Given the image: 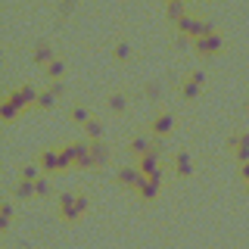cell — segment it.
I'll list each match as a JSON object with an SVG mask.
<instances>
[{
  "instance_id": "obj_18",
  "label": "cell",
  "mask_w": 249,
  "mask_h": 249,
  "mask_svg": "<svg viewBox=\"0 0 249 249\" xmlns=\"http://www.w3.org/2000/svg\"><path fill=\"white\" fill-rule=\"evenodd\" d=\"M103 131H106V124L100 122V119H90L88 124H84V134H88L90 143H93V140H103Z\"/></svg>"
},
{
  "instance_id": "obj_30",
  "label": "cell",
  "mask_w": 249,
  "mask_h": 249,
  "mask_svg": "<svg viewBox=\"0 0 249 249\" xmlns=\"http://www.w3.org/2000/svg\"><path fill=\"white\" fill-rule=\"evenodd\" d=\"M47 90L59 97V93H66V81H50V88H47Z\"/></svg>"
},
{
  "instance_id": "obj_7",
  "label": "cell",
  "mask_w": 249,
  "mask_h": 249,
  "mask_svg": "<svg viewBox=\"0 0 249 249\" xmlns=\"http://www.w3.org/2000/svg\"><path fill=\"white\" fill-rule=\"evenodd\" d=\"M228 150L233 153V159H237L240 165H246L249 162V131H240V134L228 137Z\"/></svg>"
},
{
  "instance_id": "obj_6",
  "label": "cell",
  "mask_w": 249,
  "mask_h": 249,
  "mask_svg": "<svg viewBox=\"0 0 249 249\" xmlns=\"http://www.w3.org/2000/svg\"><path fill=\"white\" fill-rule=\"evenodd\" d=\"M175 124H178V115L165 109V112H159V115L150 122V134H153L156 140H162L165 134H171V131H175Z\"/></svg>"
},
{
  "instance_id": "obj_26",
  "label": "cell",
  "mask_w": 249,
  "mask_h": 249,
  "mask_svg": "<svg viewBox=\"0 0 249 249\" xmlns=\"http://www.w3.org/2000/svg\"><path fill=\"white\" fill-rule=\"evenodd\" d=\"M19 181H31V184H35L37 181V178H44V171L41 168H37V165H22V171H19Z\"/></svg>"
},
{
  "instance_id": "obj_12",
  "label": "cell",
  "mask_w": 249,
  "mask_h": 249,
  "mask_svg": "<svg viewBox=\"0 0 249 249\" xmlns=\"http://www.w3.org/2000/svg\"><path fill=\"white\" fill-rule=\"evenodd\" d=\"M171 171H175L178 178H190L193 171H196V168H193V156L187 150H178L175 156H171Z\"/></svg>"
},
{
  "instance_id": "obj_9",
  "label": "cell",
  "mask_w": 249,
  "mask_h": 249,
  "mask_svg": "<svg viewBox=\"0 0 249 249\" xmlns=\"http://www.w3.org/2000/svg\"><path fill=\"white\" fill-rule=\"evenodd\" d=\"M140 181H143V175L137 171V165H122L115 171V184L119 187H128V190H137Z\"/></svg>"
},
{
  "instance_id": "obj_13",
  "label": "cell",
  "mask_w": 249,
  "mask_h": 249,
  "mask_svg": "<svg viewBox=\"0 0 249 249\" xmlns=\"http://www.w3.org/2000/svg\"><path fill=\"white\" fill-rule=\"evenodd\" d=\"M90 162H93V168H103L112 162V146L106 143V140H93L90 143Z\"/></svg>"
},
{
  "instance_id": "obj_35",
  "label": "cell",
  "mask_w": 249,
  "mask_h": 249,
  "mask_svg": "<svg viewBox=\"0 0 249 249\" xmlns=\"http://www.w3.org/2000/svg\"><path fill=\"white\" fill-rule=\"evenodd\" d=\"M246 109H249V97H246Z\"/></svg>"
},
{
  "instance_id": "obj_5",
  "label": "cell",
  "mask_w": 249,
  "mask_h": 249,
  "mask_svg": "<svg viewBox=\"0 0 249 249\" xmlns=\"http://www.w3.org/2000/svg\"><path fill=\"white\" fill-rule=\"evenodd\" d=\"M202 84H206V72H190L181 81V88H178V93H181V100H187V103H190V100H196L199 97V90H202Z\"/></svg>"
},
{
  "instance_id": "obj_25",
  "label": "cell",
  "mask_w": 249,
  "mask_h": 249,
  "mask_svg": "<svg viewBox=\"0 0 249 249\" xmlns=\"http://www.w3.org/2000/svg\"><path fill=\"white\" fill-rule=\"evenodd\" d=\"M56 106V93H50V90H41V97H37V106L35 109H41V112H47V109H53Z\"/></svg>"
},
{
  "instance_id": "obj_4",
  "label": "cell",
  "mask_w": 249,
  "mask_h": 249,
  "mask_svg": "<svg viewBox=\"0 0 249 249\" xmlns=\"http://www.w3.org/2000/svg\"><path fill=\"white\" fill-rule=\"evenodd\" d=\"M193 50H196V56H202V59H212V56H218V53L224 50V35L218 31V35L199 37V41H193Z\"/></svg>"
},
{
  "instance_id": "obj_2",
  "label": "cell",
  "mask_w": 249,
  "mask_h": 249,
  "mask_svg": "<svg viewBox=\"0 0 249 249\" xmlns=\"http://www.w3.org/2000/svg\"><path fill=\"white\" fill-rule=\"evenodd\" d=\"M90 209V196L88 193H62L59 196V218L62 221H78L84 212Z\"/></svg>"
},
{
  "instance_id": "obj_3",
  "label": "cell",
  "mask_w": 249,
  "mask_h": 249,
  "mask_svg": "<svg viewBox=\"0 0 249 249\" xmlns=\"http://www.w3.org/2000/svg\"><path fill=\"white\" fill-rule=\"evenodd\" d=\"M37 97H41V90L35 88V84H19V88H13L10 93H6V100L19 109V112H25V109H31V106H37Z\"/></svg>"
},
{
  "instance_id": "obj_16",
  "label": "cell",
  "mask_w": 249,
  "mask_h": 249,
  "mask_svg": "<svg viewBox=\"0 0 249 249\" xmlns=\"http://www.w3.org/2000/svg\"><path fill=\"white\" fill-rule=\"evenodd\" d=\"M137 196H140V202H156V196H159V187L143 178V181H140V187H137Z\"/></svg>"
},
{
  "instance_id": "obj_17",
  "label": "cell",
  "mask_w": 249,
  "mask_h": 249,
  "mask_svg": "<svg viewBox=\"0 0 249 249\" xmlns=\"http://www.w3.org/2000/svg\"><path fill=\"white\" fill-rule=\"evenodd\" d=\"M162 10H165V19H168V22H175V25L184 19V16H190V13H187V6H184V3H178V0H175V3H165Z\"/></svg>"
},
{
  "instance_id": "obj_32",
  "label": "cell",
  "mask_w": 249,
  "mask_h": 249,
  "mask_svg": "<svg viewBox=\"0 0 249 249\" xmlns=\"http://www.w3.org/2000/svg\"><path fill=\"white\" fill-rule=\"evenodd\" d=\"M56 10H59V16H69V13H75V3H59Z\"/></svg>"
},
{
  "instance_id": "obj_27",
  "label": "cell",
  "mask_w": 249,
  "mask_h": 249,
  "mask_svg": "<svg viewBox=\"0 0 249 249\" xmlns=\"http://www.w3.org/2000/svg\"><path fill=\"white\" fill-rule=\"evenodd\" d=\"M35 190H37V196H53V184H50V178H37L35 181Z\"/></svg>"
},
{
  "instance_id": "obj_1",
  "label": "cell",
  "mask_w": 249,
  "mask_h": 249,
  "mask_svg": "<svg viewBox=\"0 0 249 249\" xmlns=\"http://www.w3.org/2000/svg\"><path fill=\"white\" fill-rule=\"evenodd\" d=\"M59 156H62V171H69L72 165L93 168V162H90V140H72V143H66L59 150Z\"/></svg>"
},
{
  "instance_id": "obj_22",
  "label": "cell",
  "mask_w": 249,
  "mask_h": 249,
  "mask_svg": "<svg viewBox=\"0 0 249 249\" xmlns=\"http://www.w3.org/2000/svg\"><path fill=\"white\" fill-rule=\"evenodd\" d=\"M112 56L119 59V62H128L131 56H134V50H131V44H128V41H119V44L112 47Z\"/></svg>"
},
{
  "instance_id": "obj_31",
  "label": "cell",
  "mask_w": 249,
  "mask_h": 249,
  "mask_svg": "<svg viewBox=\"0 0 249 249\" xmlns=\"http://www.w3.org/2000/svg\"><path fill=\"white\" fill-rule=\"evenodd\" d=\"M175 47H178V50H184V47H193V41H190V37H184V35H178L175 37Z\"/></svg>"
},
{
  "instance_id": "obj_19",
  "label": "cell",
  "mask_w": 249,
  "mask_h": 249,
  "mask_svg": "<svg viewBox=\"0 0 249 249\" xmlns=\"http://www.w3.org/2000/svg\"><path fill=\"white\" fill-rule=\"evenodd\" d=\"M44 75L50 78V81H62V78H66V62H62V59H53L50 66H47Z\"/></svg>"
},
{
  "instance_id": "obj_23",
  "label": "cell",
  "mask_w": 249,
  "mask_h": 249,
  "mask_svg": "<svg viewBox=\"0 0 249 249\" xmlns=\"http://www.w3.org/2000/svg\"><path fill=\"white\" fill-rule=\"evenodd\" d=\"M10 221H13V202L3 199V202H0V231L10 228Z\"/></svg>"
},
{
  "instance_id": "obj_21",
  "label": "cell",
  "mask_w": 249,
  "mask_h": 249,
  "mask_svg": "<svg viewBox=\"0 0 249 249\" xmlns=\"http://www.w3.org/2000/svg\"><path fill=\"white\" fill-rule=\"evenodd\" d=\"M69 119H72L75 124H81V128H84V124L90 122V112H88V106H72V109H69Z\"/></svg>"
},
{
  "instance_id": "obj_10",
  "label": "cell",
  "mask_w": 249,
  "mask_h": 249,
  "mask_svg": "<svg viewBox=\"0 0 249 249\" xmlns=\"http://www.w3.org/2000/svg\"><path fill=\"white\" fill-rule=\"evenodd\" d=\"M37 168L44 171V175H50V171H62V156H59V150H41L37 153Z\"/></svg>"
},
{
  "instance_id": "obj_14",
  "label": "cell",
  "mask_w": 249,
  "mask_h": 249,
  "mask_svg": "<svg viewBox=\"0 0 249 249\" xmlns=\"http://www.w3.org/2000/svg\"><path fill=\"white\" fill-rule=\"evenodd\" d=\"M153 146H156V140H150L146 134H134V137L128 140V153L134 156V159H143V156L150 153Z\"/></svg>"
},
{
  "instance_id": "obj_28",
  "label": "cell",
  "mask_w": 249,
  "mask_h": 249,
  "mask_svg": "<svg viewBox=\"0 0 249 249\" xmlns=\"http://www.w3.org/2000/svg\"><path fill=\"white\" fill-rule=\"evenodd\" d=\"M143 93H146V100H159V93H162V84H159V81H146Z\"/></svg>"
},
{
  "instance_id": "obj_34",
  "label": "cell",
  "mask_w": 249,
  "mask_h": 249,
  "mask_svg": "<svg viewBox=\"0 0 249 249\" xmlns=\"http://www.w3.org/2000/svg\"><path fill=\"white\" fill-rule=\"evenodd\" d=\"M246 193H249V181H246Z\"/></svg>"
},
{
  "instance_id": "obj_29",
  "label": "cell",
  "mask_w": 249,
  "mask_h": 249,
  "mask_svg": "<svg viewBox=\"0 0 249 249\" xmlns=\"http://www.w3.org/2000/svg\"><path fill=\"white\" fill-rule=\"evenodd\" d=\"M146 181H153L156 187H159L162 181H165V168H156V171H153V175H150V178H146Z\"/></svg>"
},
{
  "instance_id": "obj_33",
  "label": "cell",
  "mask_w": 249,
  "mask_h": 249,
  "mask_svg": "<svg viewBox=\"0 0 249 249\" xmlns=\"http://www.w3.org/2000/svg\"><path fill=\"white\" fill-rule=\"evenodd\" d=\"M240 181H243V184L249 181V162H246V165H240Z\"/></svg>"
},
{
  "instance_id": "obj_15",
  "label": "cell",
  "mask_w": 249,
  "mask_h": 249,
  "mask_svg": "<svg viewBox=\"0 0 249 249\" xmlns=\"http://www.w3.org/2000/svg\"><path fill=\"white\" fill-rule=\"evenodd\" d=\"M106 109L109 112H124V109H128V93H122V90H115V93H109L106 97Z\"/></svg>"
},
{
  "instance_id": "obj_20",
  "label": "cell",
  "mask_w": 249,
  "mask_h": 249,
  "mask_svg": "<svg viewBox=\"0 0 249 249\" xmlns=\"http://www.w3.org/2000/svg\"><path fill=\"white\" fill-rule=\"evenodd\" d=\"M13 196H19V199H35L37 190H35V184H31V181H19V184H16V190H13Z\"/></svg>"
},
{
  "instance_id": "obj_11",
  "label": "cell",
  "mask_w": 249,
  "mask_h": 249,
  "mask_svg": "<svg viewBox=\"0 0 249 249\" xmlns=\"http://www.w3.org/2000/svg\"><path fill=\"white\" fill-rule=\"evenodd\" d=\"M56 59V50H53V44L50 41H37L35 47H31V62H35V66H50V62Z\"/></svg>"
},
{
  "instance_id": "obj_8",
  "label": "cell",
  "mask_w": 249,
  "mask_h": 249,
  "mask_svg": "<svg viewBox=\"0 0 249 249\" xmlns=\"http://www.w3.org/2000/svg\"><path fill=\"white\" fill-rule=\"evenodd\" d=\"M162 150H165V146H162V140H156V146H153V150L146 153L143 159H137V171H140V175H143V178H150L156 168H162V162H159Z\"/></svg>"
},
{
  "instance_id": "obj_24",
  "label": "cell",
  "mask_w": 249,
  "mask_h": 249,
  "mask_svg": "<svg viewBox=\"0 0 249 249\" xmlns=\"http://www.w3.org/2000/svg\"><path fill=\"white\" fill-rule=\"evenodd\" d=\"M0 115H3V122H16V115H22V112H19V109H16L10 100L3 97V100H0Z\"/></svg>"
}]
</instances>
